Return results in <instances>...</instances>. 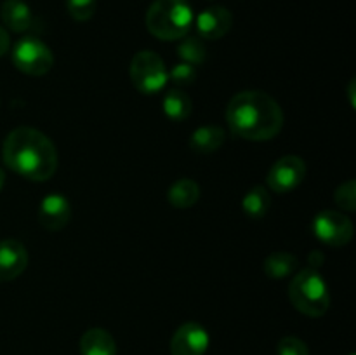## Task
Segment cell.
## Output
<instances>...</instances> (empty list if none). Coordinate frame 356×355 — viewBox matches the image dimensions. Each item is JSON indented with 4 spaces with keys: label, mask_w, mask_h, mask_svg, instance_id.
<instances>
[{
    "label": "cell",
    "mask_w": 356,
    "mask_h": 355,
    "mask_svg": "<svg viewBox=\"0 0 356 355\" xmlns=\"http://www.w3.org/2000/svg\"><path fill=\"white\" fill-rule=\"evenodd\" d=\"M226 122L238 138L266 141L284 127V111L270 94L263 90H243L229 101Z\"/></svg>",
    "instance_id": "obj_1"
},
{
    "label": "cell",
    "mask_w": 356,
    "mask_h": 355,
    "mask_svg": "<svg viewBox=\"0 0 356 355\" xmlns=\"http://www.w3.org/2000/svg\"><path fill=\"white\" fill-rule=\"evenodd\" d=\"M2 159L10 171L31 181L49 180L58 169L54 143L33 127L10 131L3 141Z\"/></svg>",
    "instance_id": "obj_2"
},
{
    "label": "cell",
    "mask_w": 356,
    "mask_h": 355,
    "mask_svg": "<svg viewBox=\"0 0 356 355\" xmlns=\"http://www.w3.org/2000/svg\"><path fill=\"white\" fill-rule=\"evenodd\" d=\"M193 24V10L186 0H155L146 13V28L160 40L186 37Z\"/></svg>",
    "instance_id": "obj_3"
},
{
    "label": "cell",
    "mask_w": 356,
    "mask_h": 355,
    "mask_svg": "<svg viewBox=\"0 0 356 355\" xmlns=\"http://www.w3.org/2000/svg\"><path fill=\"white\" fill-rule=\"evenodd\" d=\"M292 305L308 317H322L330 306V292L325 278L315 268H305L289 285Z\"/></svg>",
    "instance_id": "obj_4"
},
{
    "label": "cell",
    "mask_w": 356,
    "mask_h": 355,
    "mask_svg": "<svg viewBox=\"0 0 356 355\" xmlns=\"http://www.w3.org/2000/svg\"><path fill=\"white\" fill-rule=\"evenodd\" d=\"M131 80L143 94H156L165 87L169 72L156 52L141 51L131 61Z\"/></svg>",
    "instance_id": "obj_5"
},
{
    "label": "cell",
    "mask_w": 356,
    "mask_h": 355,
    "mask_svg": "<svg viewBox=\"0 0 356 355\" xmlns=\"http://www.w3.org/2000/svg\"><path fill=\"white\" fill-rule=\"evenodd\" d=\"M13 63L26 75H45L54 65L52 51L37 37H23L13 49Z\"/></svg>",
    "instance_id": "obj_6"
},
{
    "label": "cell",
    "mask_w": 356,
    "mask_h": 355,
    "mask_svg": "<svg viewBox=\"0 0 356 355\" xmlns=\"http://www.w3.org/2000/svg\"><path fill=\"white\" fill-rule=\"evenodd\" d=\"M313 232L327 246L341 247L353 239V223L343 212L322 211L313 219Z\"/></svg>",
    "instance_id": "obj_7"
},
{
    "label": "cell",
    "mask_w": 356,
    "mask_h": 355,
    "mask_svg": "<svg viewBox=\"0 0 356 355\" xmlns=\"http://www.w3.org/2000/svg\"><path fill=\"white\" fill-rule=\"evenodd\" d=\"M305 176V160L296 155H287L282 157L280 160H277L271 166L266 183L270 190L277 191V194H287V191L296 190L302 183Z\"/></svg>",
    "instance_id": "obj_8"
},
{
    "label": "cell",
    "mask_w": 356,
    "mask_h": 355,
    "mask_svg": "<svg viewBox=\"0 0 356 355\" xmlns=\"http://www.w3.org/2000/svg\"><path fill=\"white\" fill-rule=\"evenodd\" d=\"M209 348V333L197 322H186L174 333L170 340L172 355H204Z\"/></svg>",
    "instance_id": "obj_9"
},
{
    "label": "cell",
    "mask_w": 356,
    "mask_h": 355,
    "mask_svg": "<svg viewBox=\"0 0 356 355\" xmlns=\"http://www.w3.org/2000/svg\"><path fill=\"white\" fill-rule=\"evenodd\" d=\"M72 219V205L68 198L59 194H51L42 200L38 209V221L49 232H59Z\"/></svg>",
    "instance_id": "obj_10"
},
{
    "label": "cell",
    "mask_w": 356,
    "mask_h": 355,
    "mask_svg": "<svg viewBox=\"0 0 356 355\" xmlns=\"http://www.w3.org/2000/svg\"><path fill=\"white\" fill-rule=\"evenodd\" d=\"M233 24V16L226 7L212 6L202 10L197 17V31L202 38L218 40L225 37Z\"/></svg>",
    "instance_id": "obj_11"
},
{
    "label": "cell",
    "mask_w": 356,
    "mask_h": 355,
    "mask_svg": "<svg viewBox=\"0 0 356 355\" xmlns=\"http://www.w3.org/2000/svg\"><path fill=\"white\" fill-rule=\"evenodd\" d=\"M28 265V253L17 240L7 239L0 242V282L19 277Z\"/></svg>",
    "instance_id": "obj_12"
},
{
    "label": "cell",
    "mask_w": 356,
    "mask_h": 355,
    "mask_svg": "<svg viewBox=\"0 0 356 355\" xmlns=\"http://www.w3.org/2000/svg\"><path fill=\"white\" fill-rule=\"evenodd\" d=\"M0 16L3 24L17 33L28 31L33 26V14L24 0H6L0 9Z\"/></svg>",
    "instance_id": "obj_13"
},
{
    "label": "cell",
    "mask_w": 356,
    "mask_h": 355,
    "mask_svg": "<svg viewBox=\"0 0 356 355\" xmlns=\"http://www.w3.org/2000/svg\"><path fill=\"white\" fill-rule=\"evenodd\" d=\"M80 355H117V343L108 331L92 327L80 338Z\"/></svg>",
    "instance_id": "obj_14"
},
{
    "label": "cell",
    "mask_w": 356,
    "mask_h": 355,
    "mask_svg": "<svg viewBox=\"0 0 356 355\" xmlns=\"http://www.w3.org/2000/svg\"><path fill=\"white\" fill-rule=\"evenodd\" d=\"M225 138L226 134L221 127L207 125V127H200L193 132L190 139V146L197 153H212L221 148Z\"/></svg>",
    "instance_id": "obj_15"
},
{
    "label": "cell",
    "mask_w": 356,
    "mask_h": 355,
    "mask_svg": "<svg viewBox=\"0 0 356 355\" xmlns=\"http://www.w3.org/2000/svg\"><path fill=\"white\" fill-rule=\"evenodd\" d=\"M200 197V188L193 180H183L176 181L169 190V202L177 209H186L195 205V202Z\"/></svg>",
    "instance_id": "obj_16"
},
{
    "label": "cell",
    "mask_w": 356,
    "mask_h": 355,
    "mask_svg": "<svg viewBox=\"0 0 356 355\" xmlns=\"http://www.w3.org/2000/svg\"><path fill=\"white\" fill-rule=\"evenodd\" d=\"M271 197L270 191L264 187H254L245 194L242 200V207L247 216L252 219H261L268 211H270Z\"/></svg>",
    "instance_id": "obj_17"
},
{
    "label": "cell",
    "mask_w": 356,
    "mask_h": 355,
    "mask_svg": "<svg viewBox=\"0 0 356 355\" xmlns=\"http://www.w3.org/2000/svg\"><path fill=\"white\" fill-rule=\"evenodd\" d=\"M163 111L169 118L179 122L184 120L191 113V100L186 93L179 89H172L163 97Z\"/></svg>",
    "instance_id": "obj_18"
},
{
    "label": "cell",
    "mask_w": 356,
    "mask_h": 355,
    "mask_svg": "<svg viewBox=\"0 0 356 355\" xmlns=\"http://www.w3.org/2000/svg\"><path fill=\"white\" fill-rule=\"evenodd\" d=\"M298 268V258L289 253H275L264 261V271L270 278H285Z\"/></svg>",
    "instance_id": "obj_19"
},
{
    "label": "cell",
    "mask_w": 356,
    "mask_h": 355,
    "mask_svg": "<svg viewBox=\"0 0 356 355\" xmlns=\"http://www.w3.org/2000/svg\"><path fill=\"white\" fill-rule=\"evenodd\" d=\"M179 56L184 63H190V65H200L205 59V47L202 44L200 38L190 37L184 38L179 45Z\"/></svg>",
    "instance_id": "obj_20"
},
{
    "label": "cell",
    "mask_w": 356,
    "mask_h": 355,
    "mask_svg": "<svg viewBox=\"0 0 356 355\" xmlns=\"http://www.w3.org/2000/svg\"><path fill=\"white\" fill-rule=\"evenodd\" d=\"M96 0H66V9L75 21H89L96 13Z\"/></svg>",
    "instance_id": "obj_21"
},
{
    "label": "cell",
    "mask_w": 356,
    "mask_h": 355,
    "mask_svg": "<svg viewBox=\"0 0 356 355\" xmlns=\"http://www.w3.org/2000/svg\"><path fill=\"white\" fill-rule=\"evenodd\" d=\"M336 198V204L339 207H343L344 211H355L356 209V183L355 180L346 181V183L341 184L339 188L334 194Z\"/></svg>",
    "instance_id": "obj_22"
},
{
    "label": "cell",
    "mask_w": 356,
    "mask_h": 355,
    "mask_svg": "<svg viewBox=\"0 0 356 355\" xmlns=\"http://www.w3.org/2000/svg\"><path fill=\"white\" fill-rule=\"evenodd\" d=\"M277 354L278 355H309V350L302 340H299V338L296 336H287V338H282V340L278 341Z\"/></svg>",
    "instance_id": "obj_23"
},
{
    "label": "cell",
    "mask_w": 356,
    "mask_h": 355,
    "mask_svg": "<svg viewBox=\"0 0 356 355\" xmlns=\"http://www.w3.org/2000/svg\"><path fill=\"white\" fill-rule=\"evenodd\" d=\"M169 77L177 86H190L197 79V68L190 65V63H179V65H176L170 70Z\"/></svg>",
    "instance_id": "obj_24"
},
{
    "label": "cell",
    "mask_w": 356,
    "mask_h": 355,
    "mask_svg": "<svg viewBox=\"0 0 356 355\" xmlns=\"http://www.w3.org/2000/svg\"><path fill=\"white\" fill-rule=\"evenodd\" d=\"M9 44H10L9 33H7V31L0 26V58H2L7 51H9Z\"/></svg>",
    "instance_id": "obj_25"
},
{
    "label": "cell",
    "mask_w": 356,
    "mask_h": 355,
    "mask_svg": "<svg viewBox=\"0 0 356 355\" xmlns=\"http://www.w3.org/2000/svg\"><path fill=\"white\" fill-rule=\"evenodd\" d=\"M3 184H6V173H3L2 169H0V190L3 188Z\"/></svg>",
    "instance_id": "obj_26"
},
{
    "label": "cell",
    "mask_w": 356,
    "mask_h": 355,
    "mask_svg": "<svg viewBox=\"0 0 356 355\" xmlns=\"http://www.w3.org/2000/svg\"><path fill=\"white\" fill-rule=\"evenodd\" d=\"M350 355H355V354H350Z\"/></svg>",
    "instance_id": "obj_27"
}]
</instances>
